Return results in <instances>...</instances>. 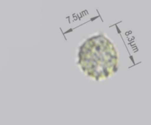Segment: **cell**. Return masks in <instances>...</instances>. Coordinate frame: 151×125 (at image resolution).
<instances>
[{
  "label": "cell",
  "mask_w": 151,
  "mask_h": 125,
  "mask_svg": "<svg viewBox=\"0 0 151 125\" xmlns=\"http://www.w3.org/2000/svg\"><path fill=\"white\" fill-rule=\"evenodd\" d=\"M118 63L116 48L103 34L88 38L80 47L78 65L91 79L100 81L110 77L117 70Z\"/></svg>",
  "instance_id": "cell-1"
}]
</instances>
